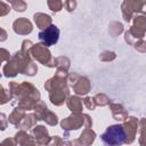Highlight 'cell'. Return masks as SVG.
Returning <instances> with one entry per match:
<instances>
[{
  "mask_svg": "<svg viewBox=\"0 0 146 146\" xmlns=\"http://www.w3.org/2000/svg\"><path fill=\"white\" fill-rule=\"evenodd\" d=\"M102 140L108 146H121L127 140V133L121 124L110 125L100 136Z\"/></svg>",
  "mask_w": 146,
  "mask_h": 146,
  "instance_id": "obj_1",
  "label": "cell"
},
{
  "mask_svg": "<svg viewBox=\"0 0 146 146\" xmlns=\"http://www.w3.org/2000/svg\"><path fill=\"white\" fill-rule=\"evenodd\" d=\"M58 39H59V29L54 24L46 27V30L39 32V40L46 46H54L55 43H57Z\"/></svg>",
  "mask_w": 146,
  "mask_h": 146,
  "instance_id": "obj_2",
  "label": "cell"
}]
</instances>
